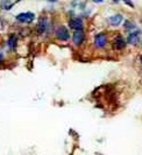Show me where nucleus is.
<instances>
[{
    "label": "nucleus",
    "mask_w": 142,
    "mask_h": 155,
    "mask_svg": "<svg viewBox=\"0 0 142 155\" xmlns=\"http://www.w3.org/2000/svg\"><path fill=\"white\" fill-rule=\"evenodd\" d=\"M35 19V14L32 12H24V13H20L16 15V21L21 23H31L33 20Z\"/></svg>",
    "instance_id": "nucleus-1"
},
{
    "label": "nucleus",
    "mask_w": 142,
    "mask_h": 155,
    "mask_svg": "<svg viewBox=\"0 0 142 155\" xmlns=\"http://www.w3.org/2000/svg\"><path fill=\"white\" fill-rule=\"evenodd\" d=\"M55 36H56V39L61 40V41H68V40L70 39L69 31H68V28L64 27V26H61V27H58V28L56 29Z\"/></svg>",
    "instance_id": "nucleus-2"
},
{
    "label": "nucleus",
    "mask_w": 142,
    "mask_h": 155,
    "mask_svg": "<svg viewBox=\"0 0 142 155\" xmlns=\"http://www.w3.org/2000/svg\"><path fill=\"white\" fill-rule=\"evenodd\" d=\"M126 40L124 39L121 35H118V36H115L113 41H112V48L114 49V50H122V49H125V47H126Z\"/></svg>",
    "instance_id": "nucleus-3"
},
{
    "label": "nucleus",
    "mask_w": 142,
    "mask_h": 155,
    "mask_svg": "<svg viewBox=\"0 0 142 155\" xmlns=\"http://www.w3.org/2000/svg\"><path fill=\"white\" fill-rule=\"evenodd\" d=\"M93 43H95V48H99V49L105 48V47H106V43H107V38H106V35H105L104 33L97 34V35L95 36Z\"/></svg>",
    "instance_id": "nucleus-4"
},
{
    "label": "nucleus",
    "mask_w": 142,
    "mask_h": 155,
    "mask_svg": "<svg viewBox=\"0 0 142 155\" xmlns=\"http://www.w3.org/2000/svg\"><path fill=\"white\" fill-rule=\"evenodd\" d=\"M69 27H70L72 31H83V27H84V22L80 18H73L69 21Z\"/></svg>",
    "instance_id": "nucleus-5"
},
{
    "label": "nucleus",
    "mask_w": 142,
    "mask_h": 155,
    "mask_svg": "<svg viewBox=\"0 0 142 155\" xmlns=\"http://www.w3.org/2000/svg\"><path fill=\"white\" fill-rule=\"evenodd\" d=\"M48 26H49V23H48L47 18H41L39 20V22H37V26H36V31H37V34L42 35L43 33H46L48 29Z\"/></svg>",
    "instance_id": "nucleus-6"
},
{
    "label": "nucleus",
    "mask_w": 142,
    "mask_h": 155,
    "mask_svg": "<svg viewBox=\"0 0 142 155\" xmlns=\"http://www.w3.org/2000/svg\"><path fill=\"white\" fill-rule=\"evenodd\" d=\"M84 40H85V34H84L83 31H75V33L72 34V41H73V43H75L76 46H78V47L82 46L83 42H84Z\"/></svg>",
    "instance_id": "nucleus-7"
},
{
    "label": "nucleus",
    "mask_w": 142,
    "mask_h": 155,
    "mask_svg": "<svg viewBox=\"0 0 142 155\" xmlns=\"http://www.w3.org/2000/svg\"><path fill=\"white\" fill-rule=\"evenodd\" d=\"M122 20H124V16L121 15V14H115V15H112L108 19V22H110L111 26L117 27V26H119L120 23L122 22Z\"/></svg>",
    "instance_id": "nucleus-8"
},
{
    "label": "nucleus",
    "mask_w": 142,
    "mask_h": 155,
    "mask_svg": "<svg viewBox=\"0 0 142 155\" xmlns=\"http://www.w3.org/2000/svg\"><path fill=\"white\" fill-rule=\"evenodd\" d=\"M137 41H139V31H133V33H131V34L128 35V38H127V42H128L129 45H136Z\"/></svg>",
    "instance_id": "nucleus-9"
},
{
    "label": "nucleus",
    "mask_w": 142,
    "mask_h": 155,
    "mask_svg": "<svg viewBox=\"0 0 142 155\" xmlns=\"http://www.w3.org/2000/svg\"><path fill=\"white\" fill-rule=\"evenodd\" d=\"M16 36L15 35H11L9 38H8V41H7V46L8 48L11 49V50H14L16 47Z\"/></svg>",
    "instance_id": "nucleus-10"
},
{
    "label": "nucleus",
    "mask_w": 142,
    "mask_h": 155,
    "mask_svg": "<svg viewBox=\"0 0 142 155\" xmlns=\"http://www.w3.org/2000/svg\"><path fill=\"white\" fill-rule=\"evenodd\" d=\"M125 28H126V31H133V29H135V25L133 22H131V21H126Z\"/></svg>",
    "instance_id": "nucleus-11"
},
{
    "label": "nucleus",
    "mask_w": 142,
    "mask_h": 155,
    "mask_svg": "<svg viewBox=\"0 0 142 155\" xmlns=\"http://www.w3.org/2000/svg\"><path fill=\"white\" fill-rule=\"evenodd\" d=\"M1 60H2V54H1V51H0V62H1Z\"/></svg>",
    "instance_id": "nucleus-12"
},
{
    "label": "nucleus",
    "mask_w": 142,
    "mask_h": 155,
    "mask_svg": "<svg viewBox=\"0 0 142 155\" xmlns=\"http://www.w3.org/2000/svg\"><path fill=\"white\" fill-rule=\"evenodd\" d=\"M140 60H141V63H142V55H141V57H140Z\"/></svg>",
    "instance_id": "nucleus-13"
}]
</instances>
